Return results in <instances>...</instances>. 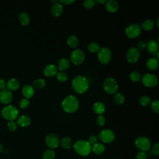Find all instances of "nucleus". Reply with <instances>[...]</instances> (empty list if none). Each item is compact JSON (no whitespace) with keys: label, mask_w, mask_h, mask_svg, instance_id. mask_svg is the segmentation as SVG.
<instances>
[{"label":"nucleus","mask_w":159,"mask_h":159,"mask_svg":"<svg viewBox=\"0 0 159 159\" xmlns=\"http://www.w3.org/2000/svg\"><path fill=\"white\" fill-rule=\"evenodd\" d=\"M112 55L111 50L107 47L99 48L98 53V58L102 64H107L111 60Z\"/></svg>","instance_id":"6e6552de"},{"label":"nucleus","mask_w":159,"mask_h":159,"mask_svg":"<svg viewBox=\"0 0 159 159\" xmlns=\"http://www.w3.org/2000/svg\"><path fill=\"white\" fill-rule=\"evenodd\" d=\"M85 60V54L81 49L74 50L70 55V60L75 65H81Z\"/></svg>","instance_id":"0eeeda50"},{"label":"nucleus","mask_w":159,"mask_h":159,"mask_svg":"<svg viewBox=\"0 0 159 159\" xmlns=\"http://www.w3.org/2000/svg\"><path fill=\"white\" fill-rule=\"evenodd\" d=\"M97 124L99 126H103L106 123V118L102 115H99L96 119Z\"/></svg>","instance_id":"a19ab883"},{"label":"nucleus","mask_w":159,"mask_h":159,"mask_svg":"<svg viewBox=\"0 0 159 159\" xmlns=\"http://www.w3.org/2000/svg\"><path fill=\"white\" fill-rule=\"evenodd\" d=\"M12 99V94L11 91L4 89L0 91V102L3 104H9Z\"/></svg>","instance_id":"4468645a"},{"label":"nucleus","mask_w":159,"mask_h":159,"mask_svg":"<svg viewBox=\"0 0 159 159\" xmlns=\"http://www.w3.org/2000/svg\"><path fill=\"white\" fill-rule=\"evenodd\" d=\"M6 82L3 78H0V89L2 90L6 89Z\"/></svg>","instance_id":"49530a36"},{"label":"nucleus","mask_w":159,"mask_h":159,"mask_svg":"<svg viewBox=\"0 0 159 159\" xmlns=\"http://www.w3.org/2000/svg\"><path fill=\"white\" fill-rule=\"evenodd\" d=\"M51 14L54 17H59L63 12V6L59 2L54 3L51 7Z\"/></svg>","instance_id":"dca6fc26"},{"label":"nucleus","mask_w":159,"mask_h":159,"mask_svg":"<svg viewBox=\"0 0 159 159\" xmlns=\"http://www.w3.org/2000/svg\"><path fill=\"white\" fill-rule=\"evenodd\" d=\"M67 44L71 48H76L79 44V40L77 37L74 35L69 36L67 39Z\"/></svg>","instance_id":"a878e982"},{"label":"nucleus","mask_w":159,"mask_h":159,"mask_svg":"<svg viewBox=\"0 0 159 159\" xmlns=\"http://www.w3.org/2000/svg\"><path fill=\"white\" fill-rule=\"evenodd\" d=\"M142 82L145 86L152 88L157 85L158 80L155 75L150 73H146L142 76Z\"/></svg>","instance_id":"1a4fd4ad"},{"label":"nucleus","mask_w":159,"mask_h":159,"mask_svg":"<svg viewBox=\"0 0 159 159\" xmlns=\"http://www.w3.org/2000/svg\"><path fill=\"white\" fill-rule=\"evenodd\" d=\"M3 150H4V147L1 143H0V153H2Z\"/></svg>","instance_id":"8fccbe9b"},{"label":"nucleus","mask_w":159,"mask_h":159,"mask_svg":"<svg viewBox=\"0 0 159 159\" xmlns=\"http://www.w3.org/2000/svg\"><path fill=\"white\" fill-rule=\"evenodd\" d=\"M99 137L102 142L106 143H111L115 139V134L114 132L111 129H108L102 130L100 132Z\"/></svg>","instance_id":"f8f14e48"},{"label":"nucleus","mask_w":159,"mask_h":159,"mask_svg":"<svg viewBox=\"0 0 159 159\" xmlns=\"http://www.w3.org/2000/svg\"><path fill=\"white\" fill-rule=\"evenodd\" d=\"M71 84L73 90L76 93L83 94L88 89L89 81L86 77L82 75H78L73 79Z\"/></svg>","instance_id":"f257e3e1"},{"label":"nucleus","mask_w":159,"mask_h":159,"mask_svg":"<svg viewBox=\"0 0 159 159\" xmlns=\"http://www.w3.org/2000/svg\"><path fill=\"white\" fill-rule=\"evenodd\" d=\"M106 1H106V0H96V1H95V2H97L100 4H106Z\"/></svg>","instance_id":"09e8293b"},{"label":"nucleus","mask_w":159,"mask_h":159,"mask_svg":"<svg viewBox=\"0 0 159 159\" xmlns=\"http://www.w3.org/2000/svg\"><path fill=\"white\" fill-rule=\"evenodd\" d=\"M104 91L109 94H114L118 89V84L116 80L112 77L107 78L103 83Z\"/></svg>","instance_id":"39448f33"},{"label":"nucleus","mask_w":159,"mask_h":159,"mask_svg":"<svg viewBox=\"0 0 159 159\" xmlns=\"http://www.w3.org/2000/svg\"><path fill=\"white\" fill-rule=\"evenodd\" d=\"M30 102L28 99L23 98L19 102V107L21 109H26L29 106Z\"/></svg>","instance_id":"58836bf2"},{"label":"nucleus","mask_w":159,"mask_h":159,"mask_svg":"<svg viewBox=\"0 0 159 159\" xmlns=\"http://www.w3.org/2000/svg\"><path fill=\"white\" fill-rule=\"evenodd\" d=\"M135 147L140 151H148L151 147V141L145 137H139L135 140Z\"/></svg>","instance_id":"423d86ee"},{"label":"nucleus","mask_w":159,"mask_h":159,"mask_svg":"<svg viewBox=\"0 0 159 159\" xmlns=\"http://www.w3.org/2000/svg\"><path fill=\"white\" fill-rule=\"evenodd\" d=\"M150 107L152 110L156 114L159 113V101L158 100H154L151 102Z\"/></svg>","instance_id":"c9c22d12"},{"label":"nucleus","mask_w":159,"mask_h":159,"mask_svg":"<svg viewBox=\"0 0 159 159\" xmlns=\"http://www.w3.org/2000/svg\"><path fill=\"white\" fill-rule=\"evenodd\" d=\"M146 47V43L143 41H140L137 44V49L139 50H142Z\"/></svg>","instance_id":"a18cd8bd"},{"label":"nucleus","mask_w":159,"mask_h":159,"mask_svg":"<svg viewBox=\"0 0 159 159\" xmlns=\"http://www.w3.org/2000/svg\"><path fill=\"white\" fill-rule=\"evenodd\" d=\"M114 101L116 104L121 105L125 101V97L120 93H116L114 96Z\"/></svg>","instance_id":"2f4dec72"},{"label":"nucleus","mask_w":159,"mask_h":159,"mask_svg":"<svg viewBox=\"0 0 159 159\" xmlns=\"http://www.w3.org/2000/svg\"><path fill=\"white\" fill-rule=\"evenodd\" d=\"M22 93L26 99L31 98L34 94V88L30 84L24 86L22 89Z\"/></svg>","instance_id":"f3484780"},{"label":"nucleus","mask_w":159,"mask_h":159,"mask_svg":"<svg viewBox=\"0 0 159 159\" xmlns=\"http://www.w3.org/2000/svg\"><path fill=\"white\" fill-rule=\"evenodd\" d=\"M31 122V120L30 118L25 115H22L21 116H20L18 119H17V124L22 127H25L29 126Z\"/></svg>","instance_id":"4be33fe9"},{"label":"nucleus","mask_w":159,"mask_h":159,"mask_svg":"<svg viewBox=\"0 0 159 159\" xmlns=\"http://www.w3.org/2000/svg\"><path fill=\"white\" fill-rule=\"evenodd\" d=\"M106 9L109 12H115L119 9V4L114 0L107 1L106 2Z\"/></svg>","instance_id":"a211bd4d"},{"label":"nucleus","mask_w":159,"mask_h":159,"mask_svg":"<svg viewBox=\"0 0 159 159\" xmlns=\"http://www.w3.org/2000/svg\"><path fill=\"white\" fill-rule=\"evenodd\" d=\"M93 111L96 114H98L99 116V115H102L105 112L106 107L104 104L102 102L98 101L93 104Z\"/></svg>","instance_id":"412c9836"},{"label":"nucleus","mask_w":159,"mask_h":159,"mask_svg":"<svg viewBox=\"0 0 159 159\" xmlns=\"http://www.w3.org/2000/svg\"><path fill=\"white\" fill-rule=\"evenodd\" d=\"M70 66V62L69 60L66 58H62L60 59V60L58 62V68L61 71L68 70Z\"/></svg>","instance_id":"5701e85b"},{"label":"nucleus","mask_w":159,"mask_h":159,"mask_svg":"<svg viewBox=\"0 0 159 159\" xmlns=\"http://www.w3.org/2000/svg\"><path fill=\"white\" fill-rule=\"evenodd\" d=\"M73 148L75 151L81 156H87L91 151V145L88 141L84 140H77L75 143Z\"/></svg>","instance_id":"7ed1b4c3"},{"label":"nucleus","mask_w":159,"mask_h":159,"mask_svg":"<svg viewBox=\"0 0 159 159\" xmlns=\"http://www.w3.org/2000/svg\"><path fill=\"white\" fill-rule=\"evenodd\" d=\"M130 79L134 82L139 81L140 80V74L137 71H132L130 74Z\"/></svg>","instance_id":"e433bc0d"},{"label":"nucleus","mask_w":159,"mask_h":159,"mask_svg":"<svg viewBox=\"0 0 159 159\" xmlns=\"http://www.w3.org/2000/svg\"><path fill=\"white\" fill-rule=\"evenodd\" d=\"M147 67L150 70H155L158 66V60L156 58H150L147 61Z\"/></svg>","instance_id":"393cba45"},{"label":"nucleus","mask_w":159,"mask_h":159,"mask_svg":"<svg viewBox=\"0 0 159 159\" xmlns=\"http://www.w3.org/2000/svg\"><path fill=\"white\" fill-rule=\"evenodd\" d=\"M7 129L11 132L15 131L17 128V124L14 121H9L7 125Z\"/></svg>","instance_id":"ea45409f"},{"label":"nucleus","mask_w":159,"mask_h":159,"mask_svg":"<svg viewBox=\"0 0 159 159\" xmlns=\"http://www.w3.org/2000/svg\"><path fill=\"white\" fill-rule=\"evenodd\" d=\"M45 143L51 149L55 148L60 144V139L58 135L55 134H48L45 137Z\"/></svg>","instance_id":"ddd939ff"},{"label":"nucleus","mask_w":159,"mask_h":159,"mask_svg":"<svg viewBox=\"0 0 159 159\" xmlns=\"http://www.w3.org/2000/svg\"><path fill=\"white\" fill-rule=\"evenodd\" d=\"M58 71L57 67L53 64H48L46 65L43 69V74L48 77L53 76L57 75Z\"/></svg>","instance_id":"2eb2a0df"},{"label":"nucleus","mask_w":159,"mask_h":159,"mask_svg":"<svg viewBox=\"0 0 159 159\" xmlns=\"http://www.w3.org/2000/svg\"><path fill=\"white\" fill-rule=\"evenodd\" d=\"M140 50H138L137 48L136 47L130 48L127 50V54H126L127 61L130 64H134L136 63L140 57Z\"/></svg>","instance_id":"9b49d317"},{"label":"nucleus","mask_w":159,"mask_h":159,"mask_svg":"<svg viewBox=\"0 0 159 159\" xmlns=\"http://www.w3.org/2000/svg\"><path fill=\"white\" fill-rule=\"evenodd\" d=\"M141 26L142 29L145 31H148L152 30L154 27L155 23L152 19H147L142 24Z\"/></svg>","instance_id":"c85d7f7f"},{"label":"nucleus","mask_w":159,"mask_h":159,"mask_svg":"<svg viewBox=\"0 0 159 159\" xmlns=\"http://www.w3.org/2000/svg\"><path fill=\"white\" fill-rule=\"evenodd\" d=\"M19 20L20 23L22 25H27L30 22V17L27 13L21 12L19 16Z\"/></svg>","instance_id":"cd10ccee"},{"label":"nucleus","mask_w":159,"mask_h":159,"mask_svg":"<svg viewBox=\"0 0 159 159\" xmlns=\"http://www.w3.org/2000/svg\"><path fill=\"white\" fill-rule=\"evenodd\" d=\"M57 79L58 81L60 82H65L68 80V76L67 75L63 72V71H60L57 73Z\"/></svg>","instance_id":"72a5a7b5"},{"label":"nucleus","mask_w":159,"mask_h":159,"mask_svg":"<svg viewBox=\"0 0 159 159\" xmlns=\"http://www.w3.org/2000/svg\"><path fill=\"white\" fill-rule=\"evenodd\" d=\"M88 50L91 53H96L99 50V46L96 42H91L88 45Z\"/></svg>","instance_id":"473e14b6"},{"label":"nucleus","mask_w":159,"mask_h":159,"mask_svg":"<svg viewBox=\"0 0 159 159\" xmlns=\"http://www.w3.org/2000/svg\"><path fill=\"white\" fill-rule=\"evenodd\" d=\"M151 153L154 155H159V145L158 143L154 144L151 149Z\"/></svg>","instance_id":"79ce46f5"},{"label":"nucleus","mask_w":159,"mask_h":159,"mask_svg":"<svg viewBox=\"0 0 159 159\" xmlns=\"http://www.w3.org/2000/svg\"><path fill=\"white\" fill-rule=\"evenodd\" d=\"M91 150L96 155H101L105 151V147L102 143L97 142L91 146Z\"/></svg>","instance_id":"b1692460"},{"label":"nucleus","mask_w":159,"mask_h":159,"mask_svg":"<svg viewBox=\"0 0 159 159\" xmlns=\"http://www.w3.org/2000/svg\"><path fill=\"white\" fill-rule=\"evenodd\" d=\"M60 2L61 4H65L66 5H71L72 4L73 2H75V1L73 0H62V1H60Z\"/></svg>","instance_id":"de8ad7c7"},{"label":"nucleus","mask_w":159,"mask_h":159,"mask_svg":"<svg viewBox=\"0 0 159 159\" xmlns=\"http://www.w3.org/2000/svg\"><path fill=\"white\" fill-rule=\"evenodd\" d=\"M46 84V82L43 78H39L35 80L33 83V88L36 89H41L45 87Z\"/></svg>","instance_id":"c756f323"},{"label":"nucleus","mask_w":159,"mask_h":159,"mask_svg":"<svg viewBox=\"0 0 159 159\" xmlns=\"http://www.w3.org/2000/svg\"><path fill=\"white\" fill-rule=\"evenodd\" d=\"M150 102H151V99L147 96H143L139 99V102L142 106H148L150 103Z\"/></svg>","instance_id":"f704fd0d"},{"label":"nucleus","mask_w":159,"mask_h":159,"mask_svg":"<svg viewBox=\"0 0 159 159\" xmlns=\"http://www.w3.org/2000/svg\"><path fill=\"white\" fill-rule=\"evenodd\" d=\"M2 116L9 121H14L19 115L18 109L12 105H7L4 107L1 111Z\"/></svg>","instance_id":"20e7f679"},{"label":"nucleus","mask_w":159,"mask_h":159,"mask_svg":"<svg viewBox=\"0 0 159 159\" xmlns=\"http://www.w3.org/2000/svg\"><path fill=\"white\" fill-rule=\"evenodd\" d=\"M96 4L95 1L93 0H86L83 2V6L86 9H91Z\"/></svg>","instance_id":"4c0bfd02"},{"label":"nucleus","mask_w":159,"mask_h":159,"mask_svg":"<svg viewBox=\"0 0 159 159\" xmlns=\"http://www.w3.org/2000/svg\"><path fill=\"white\" fill-rule=\"evenodd\" d=\"M98 136L96 135H91L89 136V137L88 138V142L91 144V145H94V143L98 142Z\"/></svg>","instance_id":"37998d69"},{"label":"nucleus","mask_w":159,"mask_h":159,"mask_svg":"<svg viewBox=\"0 0 159 159\" xmlns=\"http://www.w3.org/2000/svg\"><path fill=\"white\" fill-rule=\"evenodd\" d=\"M61 106L65 112L73 113L78 109L79 102L76 97L73 95H69L63 99L61 102Z\"/></svg>","instance_id":"f03ea898"},{"label":"nucleus","mask_w":159,"mask_h":159,"mask_svg":"<svg viewBox=\"0 0 159 159\" xmlns=\"http://www.w3.org/2000/svg\"><path fill=\"white\" fill-rule=\"evenodd\" d=\"M147 154L145 152L140 151L136 155V159H146Z\"/></svg>","instance_id":"c03bdc74"},{"label":"nucleus","mask_w":159,"mask_h":159,"mask_svg":"<svg viewBox=\"0 0 159 159\" xmlns=\"http://www.w3.org/2000/svg\"><path fill=\"white\" fill-rule=\"evenodd\" d=\"M55 157V152L53 149L46 150L42 155L43 159H53Z\"/></svg>","instance_id":"7c9ffc66"},{"label":"nucleus","mask_w":159,"mask_h":159,"mask_svg":"<svg viewBox=\"0 0 159 159\" xmlns=\"http://www.w3.org/2000/svg\"><path fill=\"white\" fill-rule=\"evenodd\" d=\"M146 47H147V51L152 53V54H155L157 52H158V43L153 40H151L150 41L148 42V43L146 44Z\"/></svg>","instance_id":"aec40b11"},{"label":"nucleus","mask_w":159,"mask_h":159,"mask_svg":"<svg viewBox=\"0 0 159 159\" xmlns=\"http://www.w3.org/2000/svg\"><path fill=\"white\" fill-rule=\"evenodd\" d=\"M60 143L61 147L64 149H69L72 145V140L68 137H63L60 141Z\"/></svg>","instance_id":"bb28decb"},{"label":"nucleus","mask_w":159,"mask_h":159,"mask_svg":"<svg viewBox=\"0 0 159 159\" xmlns=\"http://www.w3.org/2000/svg\"><path fill=\"white\" fill-rule=\"evenodd\" d=\"M125 33L130 39L136 38L140 34L141 28L139 24H130L126 27Z\"/></svg>","instance_id":"9d476101"},{"label":"nucleus","mask_w":159,"mask_h":159,"mask_svg":"<svg viewBox=\"0 0 159 159\" xmlns=\"http://www.w3.org/2000/svg\"><path fill=\"white\" fill-rule=\"evenodd\" d=\"M7 89L9 91H16L19 89L20 86V82L16 78H11L10 79L7 83H6Z\"/></svg>","instance_id":"6ab92c4d"}]
</instances>
